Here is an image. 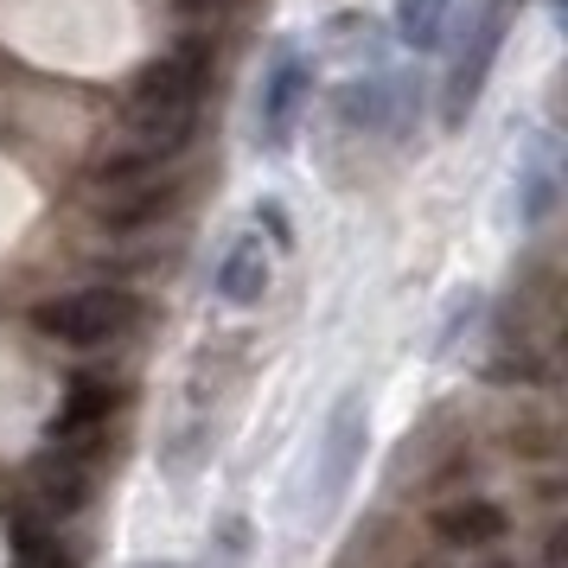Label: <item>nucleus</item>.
<instances>
[{
	"label": "nucleus",
	"mask_w": 568,
	"mask_h": 568,
	"mask_svg": "<svg viewBox=\"0 0 568 568\" xmlns=\"http://www.w3.org/2000/svg\"><path fill=\"white\" fill-rule=\"evenodd\" d=\"M103 422H109V384L78 377V384L64 389V409H58V422H52V440H83V435H97Z\"/></svg>",
	"instance_id": "9"
},
{
	"label": "nucleus",
	"mask_w": 568,
	"mask_h": 568,
	"mask_svg": "<svg viewBox=\"0 0 568 568\" xmlns=\"http://www.w3.org/2000/svg\"><path fill=\"white\" fill-rule=\"evenodd\" d=\"M473 568H524V562H517V556H498V549H479V562Z\"/></svg>",
	"instance_id": "12"
},
{
	"label": "nucleus",
	"mask_w": 568,
	"mask_h": 568,
	"mask_svg": "<svg viewBox=\"0 0 568 568\" xmlns=\"http://www.w3.org/2000/svg\"><path fill=\"white\" fill-rule=\"evenodd\" d=\"M20 568H71V562H64V549H58V542L20 530Z\"/></svg>",
	"instance_id": "11"
},
{
	"label": "nucleus",
	"mask_w": 568,
	"mask_h": 568,
	"mask_svg": "<svg viewBox=\"0 0 568 568\" xmlns=\"http://www.w3.org/2000/svg\"><path fill=\"white\" fill-rule=\"evenodd\" d=\"M447 7H454V0H396V27H403V45L428 52V45L440 39V27H447Z\"/></svg>",
	"instance_id": "10"
},
{
	"label": "nucleus",
	"mask_w": 568,
	"mask_h": 568,
	"mask_svg": "<svg viewBox=\"0 0 568 568\" xmlns=\"http://www.w3.org/2000/svg\"><path fill=\"white\" fill-rule=\"evenodd\" d=\"M409 568H440V562H409Z\"/></svg>",
	"instance_id": "14"
},
{
	"label": "nucleus",
	"mask_w": 568,
	"mask_h": 568,
	"mask_svg": "<svg viewBox=\"0 0 568 568\" xmlns=\"http://www.w3.org/2000/svg\"><path fill=\"white\" fill-rule=\"evenodd\" d=\"M90 491H97V435L58 440L52 454L32 466V498H39V511L78 517L83 505H90Z\"/></svg>",
	"instance_id": "2"
},
{
	"label": "nucleus",
	"mask_w": 568,
	"mask_h": 568,
	"mask_svg": "<svg viewBox=\"0 0 568 568\" xmlns=\"http://www.w3.org/2000/svg\"><path fill=\"white\" fill-rule=\"evenodd\" d=\"M32 326L58 345H109L134 326V294L122 287H78V294H58V301H39L32 307Z\"/></svg>",
	"instance_id": "1"
},
{
	"label": "nucleus",
	"mask_w": 568,
	"mask_h": 568,
	"mask_svg": "<svg viewBox=\"0 0 568 568\" xmlns=\"http://www.w3.org/2000/svg\"><path fill=\"white\" fill-rule=\"evenodd\" d=\"M428 537L440 549H460V556H479V549H498V542L511 537V511L498 505V498H479V491H460V498H447L428 511Z\"/></svg>",
	"instance_id": "3"
},
{
	"label": "nucleus",
	"mask_w": 568,
	"mask_h": 568,
	"mask_svg": "<svg viewBox=\"0 0 568 568\" xmlns=\"http://www.w3.org/2000/svg\"><path fill=\"white\" fill-rule=\"evenodd\" d=\"M185 7H192V13H205V7H236V0H185Z\"/></svg>",
	"instance_id": "13"
},
{
	"label": "nucleus",
	"mask_w": 568,
	"mask_h": 568,
	"mask_svg": "<svg viewBox=\"0 0 568 568\" xmlns=\"http://www.w3.org/2000/svg\"><path fill=\"white\" fill-rule=\"evenodd\" d=\"M262 287H268V243L262 236H236L224 250V262H217V294L231 307H250V301H262Z\"/></svg>",
	"instance_id": "7"
},
{
	"label": "nucleus",
	"mask_w": 568,
	"mask_h": 568,
	"mask_svg": "<svg viewBox=\"0 0 568 568\" xmlns=\"http://www.w3.org/2000/svg\"><path fill=\"white\" fill-rule=\"evenodd\" d=\"M307 83H313L307 58H294V52L275 58V71L262 83V141L268 148H282L287 134H294V115L307 109Z\"/></svg>",
	"instance_id": "4"
},
{
	"label": "nucleus",
	"mask_w": 568,
	"mask_h": 568,
	"mask_svg": "<svg viewBox=\"0 0 568 568\" xmlns=\"http://www.w3.org/2000/svg\"><path fill=\"white\" fill-rule=\"evenodd\" d=\"M180 199V180H129V185H109L103 205H97V224L103 231H141V224H154L166 217Z\"/></svg>",
	"instance_id": "6"
},
{
	"label": "nucleus",
	"mask_w": 568,
	"mask_h": 568,
	"mask_svg": "<svg viewBox=\"0 0 568 568\" xmlns=\"http://www.w3.org/2000/svg\"><path fill=\"white\" fill-rule=\"evenodd\" d=\"M498 20H479L473 27V39H466V52L454 58V71H447V129H460L466 122V109L479 103V83H486V71H491V58H498Z\"/></svg>",
	"instance_id": "5"
},
{
	"label": "nucleus",
	"mask_w": 568,
	"mask_h": 568,
	"mask_svg": "<svg viewBox=\"0 0 568 568\" xmlns=\"http://www.w3.org/2000/svg\"><path fill=\"white\" fill-rule=\"evenodd\" d=\"M358 454H364V415L345 403V409L333 415V435H326V473H320V498H338V491H345V479H352Z\"/></svg>",
	"instance_id": "8"
}]
</instances>
